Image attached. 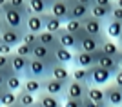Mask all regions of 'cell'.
<instances>
[{"instance_id": "ffe728a7", "label": "cell", "mask_w": 122, "mask_h": 107, "mask_svg": "<svg viewBox=\"0 0 122 107\" xmlns=\"http://www.w3.org/2000/svg\"><path fill=\"white\" fill-rule=\"evenodd\" d=\"M86 98H89L91 102L98 103V105L106 107L107 102H106V91H104V87H98V85H89L87 87V94Z\"/></svg>"}, {"instance_id": "f6af8a7d", "label": "cell", "mask_w": 122, "mask_h": 107, "mask_svg": "<svg viewBox=\"0 0 122 107\" xmlns=\"http://www.w3.org/2000/svg\"><path fill=\"white\" fill-rule=\"evenodd\" d=\"M95 4L97 5H109V4H113V0H95Z\"/></svg>"}, {"instance_id": "d6986e66", "label": "cell", "mask_w": 122, "mask_h": 107, "mask_svg": "<svg viewBox=\"0 0 122 107\" xmlns=\"http://www.w3.org/2000/svg\"><path fill=\"white\" fill-rule=\"evenodd\" d=\"M36 103H38V107H62V98L42 91L36 94Z\"/></svg>"}, {"instance_id": "9c48e42d", "label": "cell", "mask_w": 122, "mask_h": 107, "mask_svg": "<svg viewBox=\"0 0 122 107\" xmlns=\"http://www.w3.org/2000/svg\"><path fill=\"white\" fill-rule=\"evenodd\" d=\"M97 62V53H86V51H75V56H73V64L75 67H89L95 65Z\"/></svg>"}, {"instance_id": "8992f818", "label": "cell", "mask_w": 122, "mask_h": 107, "mask_svg": "<svg viewBox=\"0 0 122 107\" xmlns=\"http://www.w3.org/2000/svg\"><path fill=\"white\" fill-rule=\"evenodd\" d=\"M49 15L56 16L58 20H62L66 24L69 20V4H67V0H53L49 4Z\"/></svg>"}, {"instance_id": "f1b7e54d", "label": "cell", "mask_w": 122, "mask_h": 107, "mask_svg": "<svg viewBox=\"0 0 122 107\" xmlns=\"http://www.w3.org/2000/svg\"><path fill=\"white\" fill-rule=\"evenodd\" d=\"M16 103H20L22 107H33V105H36V96L27 93L25 89H20L16 93Z\"/></svg>"}, {"instance_id": "60d3db41", "label": "cell", "mask_w": 122, "mask_h": 107, "mask_svg": "<svg viewBox=\"0 0 122 107\" xmlns=\"http://www.w3.org/2000/svg\"><path fill=\"white\" fill-rule=\"evenodd\" d=\"M111 18H115V20H118V22H122V7H113V11H111Z\"/></svg>"}, {"instance_id": "e0dca14e", "label": "cell", "mask_w": 122, "mask_h": 107, "mask_svg": "<svg viewBox=\"0 0 122 107\" xmlns=\"http://www.w3.org/2000/svg\"><path fill=\"white\" fill-rule=\"evenodd\" d=\"M22 35H24V31L20 29H15V27H9V29H5L2 35H0V40H4L5 44H9L11 47H16L22 44Z\"/></svg>"}, {"instance_id": "836d02e7", "label": "cell", "mask_w": 122, "mask_h": 107, "mask_svg": "<svg viewBox=\"0 0 122 107\" xmlns=\"http://www.w3.org/2000/svg\"><path fill=\"white\" fill-rule=\"evenodd\" d=\"M11 56V55H9ZM7 55H0V71L4 73L5 76H9V74H13V69H11V60Z\"/></svg>"}, {"instance_id": "4dcf8cb0", "label": "cell", "mask_w": 122, "mask_h": 107, "mask_svg": "<svg viewBox=\"0 0 122 107\" xmlns=\"http://www.w3.org/2000/svg\"><path fill=\"white\" fill-rule=\"evenodd\" d=\"M89 78H91V74H89V69H86V67H73L71 69V80L89 85Z\"/></svg>"}, {"instance_id": "4fadbf2b", "label": "cell", "mask_w": 122, "mask_h": 107, "mask_svg": "<svg viewBox=\"0 0 122 107\" xmlns=\"http://www.w3.org/2000/svg\"><path fill=\"white\" fill-rule=\"evenodd\" d=\"M31 58H38V60L49 64V65L56 64L55 55H53V49H49V47H46V46H42V44H36V46L33 47V56H31Z\"/></svg>"}, {"instance_id": "ab89813d", "label": "cell", "mask_w": 122, "mask_h": 107, "mask_svg": "<svg viewBox=\"0 0 122 107\" xmlns=\"http://www.w3.org/2000/svg\"><path fill=\"white\" fill-rule=\"evenodd\" d=\"M113 84H115V85H118L122 89V69H118L117 73H115V74H113Z\"/></svg>"}, {"instance_id": "1f68e13d", "label": "cell", "mask_w": 122, "mask_h": 107, "mask_svg": "<svg viewBox=\"0 0 122 107\" xmlns=\"http://www.w3.org/2000/svg\"><path fill=\"white\" fill-rule=\"evenodd\" d=\"M22 89H25L31 94H38V93L44 91V85H42V80H36V78H24V85Z\"/></svg>"}, {"instance_id": "30bf717a", "label": "cell", "mask_w": 122, "mask_h": 107, "mask_svg": "<svg viewBox=\"0 0 122 107\" xmlns=\"http://www.w3.org/2000/svg\"><path fill=\"white\" fill-rule=\"evenodd\" d=\"M97 65H100L102 69H107L109 73H115L118 71V58L115 56H109V55H104L102 51H97Z\"/></svg>"}, {"instance_id": "44dd1931", "label": "cell", "mask_w": 122, "mask_h": 107, "mask_svg": "<svg viewBox=\"0 0 122 107\" xmlns=\"http://www.w3.org/2000/svg\"><path fill=\"white\" fill-rule=\"evenodd\" d=\"M25 29L31 31V33H42V31L46 29L44 27V16L42 15H29L25 16Z\"/></svg>"}, {"instance_id": "6da1fadb", "label": "cell", "mask_w": 122, "mask_h": 107, "mask_svg": "<svg viewBox=\"0 0 122 107\" xmlns=\"http://www.w3.org/2000/svg\"><path fill=\"white\" fill-rule=\"evenodd\" d=\"M49 73H51V65H49V64L38 60V58H29L27 69L24 71L22 76H24V78H36V80H44V78L49 76Z\"/></svg>"}, {"instance_id": "f5cc1de1", "label": "cell", "mask_w": 122, "mask_h": 107, "mask_svg": "<svg viewBox=\"0 0 122 107\" xmlns=\"http://www.w3.org/2000/svg\"><path fill=\"white\" fill-rule=\"evenodd\" d=\"M120 56H122V44H120Z\"/></svg>"}, {"instance_id": "9a60e30c", "label": "cell", "mask_w": 122, "mask_h": 107, "mask_svg": "<svg viewBox=\"0 0 122 107\" xmlns=\"http://www.w3.org/2000/svg\"><path fill=\"white\" fill-rule=\"evenodd\" d=\"M104 91H106V102L111 103V105H122V89L118 85H115V84H107L106 87H104Z\"/></svg>"}, {"instance_id": "6f0895ef", "label": "cell", "mask_w": 122, "mask_h": 107, "mask_svg": "<svg viewBox=\"0 0 122 107\" xmlns=\"http://www.w3.org/2000/svg\"><path fill=\"white\" fill-rule=\"evenodd\" d=\"M120 107H122V105H120Z\"/></svg>"}, {"instance_id": "603a6c76", "label": "cell", "mask_w": 122, "mask_h": 107, "mask_svg": "<svg viewBox=\"0 0 122 107\" xmlns=\"http://www.w3.org/2000/svg\"><path fill=\"white\" fill-rule=\"evenodd\" d=\"M9 60H11V69H13V73H16V74H24V71L27 69V64H29V58L13 53V55L9 56Z\"/></svg>"}, {"instance_id": "c3c4849f", "label": "cell", "mask_w": 122, "mask_h": 107, "mask_svg": "<svg viewBox=\"0 0 122 107\" xmlns=\"http://www.w3.org/2000/svg\"><path fill=\"white\" fill-rule=\"evenodd\" d=\"M7 2H9V0H0V9H2V7H4V5L7 4Z\"/></svg>"}, {"instance_id": "52a82bcc", "label": "cell", "mask_w": 122, "mask_h": 107, "mask_svg": "<svg viewBox=\"0 0 122 107\" xmlns=\"http://www.w3.org/2000/svg\"><path fill=\"white\" fill-rule=\"evenodd\" d=\"M87 87L86 84H80V82H75L71 80L67 84V89H66V96L64 98H73V100H84L87 94Z\"/></svg>"}, {"instance_id": "74e56055", "label": "cell", "mask_w": 122, "mask_h": 107, "mask_svg": "<svg viewBox=\"0 0 122 107\" xmlns=\"http://www.w3.org/2000/svg\"><path fill=\"white\" fill-rule=\"evenodd\" d=\"M15 53V47H11L9 44H5L4 40H0V55H13Z\"/></svg>"}, {"instance_id": "681fc988", "label": "cell", "mask_w": 122, "mask_h": 107, "mask_svg": "<svg viewBox=\"0 0 122 107\" xmlns=\"http://www.w3.org/2000/svg\"><path fill=\"white\" fill-rule=\"evenodd\" d=\"M118 69H122V58L118 60Z\"/></svg>"}, {"instance_id": "4316f807", "label": "cell", "mask_w": 122, "mask_h": 107, "mask_svg": "<svg viewBox=\"0 0 122 107\" xmlns=\"http://www.w3.org/2000/svg\"><path fill=\"white\" fill-rule=\"evenodd\" d=\"M31 15H46L49 13V2L47 0H27Z\"/></svg>"}, {"instance_id": "d4e9b609", "label": "cell", "mask_w": 122, "mask_h": 107, "mask_svg": "<svg viewBox=\"0 0 122 107\" xmlns=\"http://www.w3.org/2000/svg\"><path fill=\"white\" fill-rule=\"evenodd\" d=\"M64 29H66L67 33L75 35L78 40H82V38L87 35L86 31H84V27H82V22H80V20H73V18H69V20L64 24Z\"/></svg>"}, {"instance_id": "9f6ffc18", "label": "cell", "mask_w": 122, "mask_h": 107, "mask_svg": "<svg viewBox=\"0 0 122 107\" xmlns=\"http://www.w3.org/2000/svg\"><path fill=\"white\" fill-rule=\"evenodd\" d=\"M0 107H2V105H0Z\"/></svg>"}, {"instance_id": "7c38bea8", "label": "cell", "mask_w": 122, "mask_h": 107, "mask_svg": "<svg viewBox=\"0 0 122 107\" xmlns=\"http://www.w3.org/2000/svg\"><path fill=\"white\" fill-rule=\"evenodd\" d=\"M56 36H58V44H60L62 47L71 49V51H78V49H80V40H78L75 35L67 33L66 29H62L60 33H56Z\"/></svg>"}, {"instance_id": "5b68a950", "label": "cell", "mask_w": 122, "mask_h": 107, "mask_svg": "<svg viewBox=\"0 0 122 107\" xmlns=\"http://www.w3.org/2000/svg\"><path fill=\"white\" fill-rule=\"evenodd\" d=\"M42 85H44V91L53 94V96H58V98L66 96V89H67L66 82H60V80H55V78L47 76L42 80Z\"/></svg>"}, {"instance_id": "cb8c5ba5", "label": "cell", "mask_w": 122, "mask_h": 107, "mask_svg": "<svg viewBox=\"0 0 122 107\" xmlns=\"http://www.w3.org/2000/svg\"><path fill=\"white\" fill-rule=\"evenodd\" d=\"M44 16V27H46V31H49V33H60L62 29H64V22L58 20L56 16L49 15V13H46V15H42Z\"/></svg>"}, {"instance_id": "816d5d0a", "label": "cell", "mask_w": 122, "mask_h": 107, "mask_svg": "<svg viewBox=\"0 0 122 107\" xmlns=\"http://www.w3.org/2000/svg\"><path fill=\"white\" fill-rule=\"evenodd\" d=\"M106 107H118V105H111V103H107V105Z\"/></svg>"}, {"instance_id": "d6a6232c", "label": "cell", "mask_w": 122, "mask_h": 107, "mask_svg": "<svg viewBox=\"0 0 122 107\" xmlns=\"http://www.w3.org/2000/svg\"><path fill=\"white\" fill-rule=\"evenodd\" d=\"M16 103V93L9 91V89H4L0 93V105L2 107H11Z\"/></svg>"}, {"instance_id": "8d00e7d4", "label": "cell", "mask_w": 122, "mask_h": 107, "mask_svg": "<svg viewBox=\"0 0 122 107\" xmlns=\"http://www.w3.org/2000/svg\"><path fill=\"white\" fill-rule=\"evenodd\" d=\"M15 53H16V55H20V56H25V58H31V56H33V47L22 42L20 46L15 47Z\"/></svg>"}, {"instance_id": "f907efd6", "label": "cell", "mask_w": 122, "mask_h": 107, "mask_svg": "<svg viewBox=\"0 0 122 107\" xmlns=\"http://www.w3.org/2000/svg\"><path fill=\"white\" fill-rule=\"evenodd\" d=\"M11 107H22V105H20V103H15V105H11Z\"/></svg>"}, {"instance_id": "8fae6325", "label": "cell", "mask_w": 122, "mask_h": 107, "mask_svg": "<svg viewBox=\"0 0 122 107\" xmlns=\"http://www.w3.org/2000/svg\"><path fill=\"white\" fill-rule=\"evenodd\" d=\"M51 78H55V80H60V82H66L69 84L71 82V69L67 67V64H53L51 65V73H49Z\"/></svg>"}, {"instance_id": "277c9868", "label": "cell", "mask_w": 122, "mask_h": 107, "mask_svg": "<svg viewBox=\"0 0 122 107\" xmlns=\"http://www.w3.org/2000/svg\"><path fill=\"white\" fill-rule=\"evenodd\" d=\"M82 27L87 35L97 36V38H106V22H100L97 18H93L91 15L82 20Z\"/></svg>"}, {"instance_id": "ba28073f", "label": "cell", "mask_w": 122, "mask_h": 107, "mask_svg": "<svg viewBox=\"0 0 122 107\" xmlns=\"http://www.w3.org/2000/svg\"><path fill=\"white\" fill-rule=\"evenodd\" d=\"M67 4H69V18H73V20L82 22L91 13V7H87V5H84V4H78L76 0H67Z\"/></svg>"}, {"instance_id": "3957f363", "label": "cell", "mask_w": 122, "mask_h": 107, "mask_svg": "<svg viewBox=\"0 0 122 107\" xmlns=\"http://www.w3.org/2000/svg\"><path fill=\"white\" fill-rule=\"evenodd\" d=\"M89 85H98V87H106L107 84H111L113 80V73H109L107 69H102L100 65H95L89 67Z\"/></svg>"}, {"instance_id": "d590c367", "label": "cell", "mask_w": 122, "mask_h": 107, "mask_svg": "<svg viewBox=\"0 0 122 107\" xmlns=\"http://www.w3.org/2000/svg\"><path fill=\"white\" fill-rule=\"evenodd\" d=\"M22 42H24V44H27V46H31V47H35L36 44H38V35L25 29L24 35H22Z\"/></svg>"}, {"instance_id": "bcb514c9", "label": "cell", "mask_w": 122, "mask_h": 107, "mask_svg": "<svg viewBox=\"0 0 122 107\" xmlns=\"http://www.w3.org/2000/svg\"><path fill=\"white\" fill-rule=\"evenodd\" d=\"M78 4H84V5H87V7H91L93 4H95V0H76Z\"/></svg>"}, {"instance_id": "e575fe53", "label": "cell", "mask_w": 122, "mask_h": 107, "mask_svg": "<svg viewBox=\"0 0 122 107\" xmlns=\"http://www.w3.org/2000/svg\"><path fill=\"white\" fill-rule=\"evenodd\" d=\"M9 4L15 7L16 11H20V13H24L25 16H29V7H27V0H9Z\"/></svg>"}, {"instance_id": "db71d44e", "label": "cell", "mask_w": 122, "mask_h": 107, "mask_svg": "<svg viewBox=\"0 0 122 107\" xmlns=\"http://www.w3.org/2000/svg\"><path fill=\"white\" fill-rule=\"evenodd\" d=\"M0 18H2V9H0Z\"/></svg>"}, {"instance_id": "f546056e", "label": "cell", "mask_w": 122, "mask_h": 107, "mask_svg": "<svg viewBox=\"0 0 122 107\" xmlns=\"http://www.w3.org/2000/svg\"><path fill=\"white\" fill-rule=\"evenodd\" d=\"M22 85H24V76H22V74H16V73L9 74L7 80H5V89H9V91H13V93H18L22 89Z\"/></svg>"}, {"instance_id": "7bdbcfd3", "label": "cell", "mask_w": 122, "mask_h": 107, "mask_svg": "<svg viewBox=\"0 0 122 107\" xmlns=\"http://www.w3.org/2000/svg\"><path fill=\"white\" fill-rule=\"evenodd\" d=\"M5 29H9V24H7V22H5V18L2 16V18H0V35H2Z\"/></svg>"}, {"instance_id": "f35d334b", "label": "cell", "mask_w": 122, "mask_h": 107, "mask_svg": "<svg viewBox=\"0 0 122 107\" xmlns=\"http://www.w3.org/2000/svg\"><path fill=\"white\" fill-rule=\"evenodd\" d=\"M62 107H82V100H73V98H64Z\"/></svg>"}, {"instance_id": "7402d4cb", "label": "cell", "mask_w": 122, "mask_h": 107, "mask_svg": "<svg viewBox=\"0 0 122 107\" xmlns=\"http://www.w3.org/2000/svg\"><path fill=\"white\" fill-rule=\"evenodd\" d=\"M100 51L104 53V55H109V56H115V58H118L120 60V46H118L117 40H111V38H104V42H102L100 46Z\"/></svg>"}, {"instance_id": "ac0fdd59", "label": "cell", "mask_w": 122, "mask_h": 107, "mask_svg": "<svg viewBox=\"0 0 122 107\" xmlns=\"http://www.w3.org/2000/svg\"><path fill=\"white\" fill-rule=\"evenodd\" d=\"M113 7H115V2L109 4V5H97V4H93L91 5V13H89V15H91L93 18L100 20V22H107L109 18H111Z\"/></svg>"}, {"instance_id": "2e32d148", "label": "cell", "mask_w": 122, "mask_h": 107, "mask_svg": "<svg viewBox=\"0 0 122 107\" xmlns=\"http://www.w3.org/2000/svg\"><path fill=\"white\" fill-rule=\"evenodd\" d=\"M104 38H97V36H91V35H86L84 38L80 40V49L78 51H86V53H97L100 51V46Z\"/></svg>"}, {"instance_id": "b9f144b4", "label": "cell", "mask_w": 122, "mask_h": 107, "mask_svg": "<svg viewBox=\"0 0 122 107\" xmlns=\"http://www.w3.org/2000/svg\"><path fill=\"white\" fill-rule=\"evenodd\" d=\"M82 107H102V105H98V103L91 102L89 98H84V100H82Z\"/></svg>"}, {"instance_id": "11a10c76", "label": "cell", "mask_w": 122, "mask_h": 107, "mask_svg": "<svg viewBox=\"0 0 122 107\" xmlns=\"http://www.w3.org/2000/svg\"><path fill=\"white\" fill-rule=\"evenodd\" d=\"M33 107H38V103H36V105H33Z\"/></svg>"}, {"instance_id": "7dc6e473", "label": "cell", "mask_w": 122, "mask_h": 107, "mask_svg": "<svg viewBox=\"0 0 122 107\" xmlns=\"http://www.w3.org/2000/svg\"><path fill=\"white\" fill-rule=\"evenodd\" d=\"M113 2H115V5H117V7H122V0H113Z\"/></svg>"}, {"instance_id": "5bb4252c", "label": "cell", "mask_w": 122, "mask_h": 107, "mask_svg": "<svg viewBox=\"0 0 122 107\" xmlns=\"http://www.w3.org/2000/svg\"><path fill=\"white\" fill-rule=\"evenodd\" d=\"M106 36L111 38V40H117L118 46L122 44V22L115 20V18H109L106 22Z\"/></svg>"}, {"instance_id": "83f0119b", "label": "cell", "mask_w": 122, "mask_h": 107, "mask_svg": "<svg viewBox=\"0 0 122 107\" xmlns=\"http://www.w3.org/2000/svg\"><path fill=\"white\" fill-rule=\"evenodd\" d=\"M53 55H55V60L58 62V64H69V62H73L75 51H71V49H66V47L58 46L56 49H53Z\"/></svg>"}, {"instance_id": "484cf974", "label": "cell", "mask_w": 122, "mask_h": 107, "mask_svg": "<svg viewBox=\"0 0 122 107\" xmlns=\"http://www.w3.org/2000/svg\"><path fill=\"white\" fill-rule=\"evenodd\" d=\"M38 44L49 47V49H56V47L60 46V44H58V36H56L55 33L46 31V29L42 31V33H38Z\"/></svg>"}, {"instance_id": "ee69618b", "label": "cell", "mask_w": 122, "mask_h": 107, "mask_svg": "<svg viewBox=\"0 0 122 107\" xmlns=\"http://www.w3.org/2000/svg\"><path fill=\"white\" fill-rule=\"evenodd\" d=\"M5 80H7V76H5L4 73L0 71V93H2V91L5 89Z\"/></svg>"}, {"instance_id": "7a4b0ae2", "label": "cell", "mask_w": 122, "mask_h": 107, "mask_svg": "<svg viewBox=\"0 0 122 107\" xmlns=\"http://www.w3.org/2000/svg\"><path fill=\"white\" fill-rule=\"evenodd\" d=\"M2 16H4L5 22L9 24V27L25 31V15H24V13H20V11H16L9 2L2 7Z\"/></svg>"}]
</instances>
